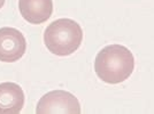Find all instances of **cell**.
I'll return each instance as SVG.
<instances>
[{"label": "cell", "mask_w": 154, "mask_h": 114, "mask_svg": "<svg viewBox=\"0 0 154 114\" xmlns=\"http://www.w3.org/2000/svg\"><path fill=\"white\" fill-rule=\"evenodd\" d=\"M135 58L132 53L122 44H109L98 53L94 71L100 80L115 84L123 82L132 74Z\"/></svg>", "instance_id": "6da1fadb"}, {"label": "cell", "mask_w": 154, "mask_h": 114, "mask_svg": "<svg viewBox=\"0 0 154 114\" xmlns=\"http://www.w3.org/2000/svg\"><path fill=\"white\" fill-rule=\"evenodd\" d=\"M5 1H6V0H0V9L4 7V5H5Z\"/></svg>", "instance_id": "52a82bcc"}, {"label": "cell", "mask_w": 154, "mask_h": 114, "mask_svg": "<svg viewBox=\"0 0 154 114\" xmlns=\"http://www.w3.org/2000/svg\"><path fill=\"white\" fill-rule=\"evenodd\" d=\"M38 114H79L81 105L75 96L64 90H53L44 95L36 108Z\"/></svg>", "instance_id": "3957f363"}, {"label": "cell", "mask_w": 154, "mask_h": 114, "mask_svg": "<svg viewBox=\"0 0 154 114\" xmlns=\"http://www.w3.org/2000/svg\"><path fill=\"white\" fill-rule=\"evenodd\" d=\"M20 13L26 22L42 24L51 17L53 13L52 0H19Z\"/></svg>", "instance_id": "5b68a950"}, {"label": "cell", "mask_w": 154, "mask_h": 114, "mask_svg": "<svg viewBox=\"0 0 154 114\" xmlns=\"http://www.w3.org/2000/svg\"><path fill=\"white\" fill-rule=\"evenodd\" d=\"M24 105V93L17 83H0V114H19Z\"/></svg>", "instance_id": "8992f818"}, {"label": "cell", "mask_w": 154, "mask_h": 114, "mask_svg": "<svg viewBox=\"0 0 154 114\" xmlns=\"http://www.w3.org/2000/svg\"><path fill=\"white\" fill-rule=\"evenodd\" d=\"M83 30L74 19H60L52 22L44 32V42L52 54L68 56L79 48Z\"/></svg>", "instance_id": "7a4b0ae2"}, {"label": "cell", "mask_w": 154, "mask_h": 114, "mask_svg": "<svg viewBox=\"0 0 154 114\" xmlns=\"http://www.w3.org/2000/svg\"><path fill=\"white\" fill-rule=\"evenodd\" d=\"M26 41L22 32L14 27L0 29V61L13 63L24 55Z\"/></svg>", "instance_id": "277c9868"}]
</instances>
